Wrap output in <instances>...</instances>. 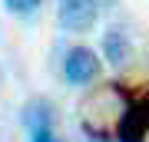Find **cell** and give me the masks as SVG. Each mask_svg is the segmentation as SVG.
<instances>
[{
	"instance_id": "1",
	"label": "cell",
	"mask_w": 149,
	"mask_h": 142,
	"mask_svg": "<svg viewBox=\"0 0 149 142\" xmlns=\"http://www.w3.org/2000/svg\"><path fill=\"white\" fill-rule=\"evenodd\" d=\"M103 73V60H100V53L90 50V46H73L66 53V60H63V76H66V83L70 86H90L96 83Z\"/></svg>"
},
{
	"instance_id": "2",
	"label": "cell",
	"mask_w": 149,
	"mask_h": 142,
	"mask_svg": "<svg viewBox=\"0 0 149 142\" xmlns=\"http://www.w3.org/2000/svg\"><path fill=\"white\" fill-rule=\"evenodd\" d=\"M56 17L66 33H86L96 26L100 3L96 0H56Z\"/></svg>"
},
{
	"instance_id": "3",
	"label": "cell",
	"mask_w": 149,
	"mask_h": 142,
	"mask_svg": "<svg viewBox=\"0 0 149 142\" xmlns=\"http://www.w3.org/2000/svg\"><path fill=\"white\" fill-rule=\"evenodd\" d=\"M146 136H149V99H136L123 109L116 139L119 142H146Z\"/></svg>"
},
{
	"instance_id": "4",
	"label": "cell",
	"mask_w": 149,
	"mask_h": 142,
	"mask_svg": "<svg viewBox=\"0 0 149 142\" xmlns=\"http://www.w3.org/2000/svg\"><path fill=\"white\" fill-rule=\"evenodd\" d=\"M129 56H133V43H129V33L123 26H106L103 33V60L109 66H126Z\"/></svg>"
},
{
	"instance_id": "5",
	"label": "cell",
	"mask_w": 149,
	"mask_h": 142,
	"mask_svg": "<svg viewBox=\"0 0 149 142\" xmlns=\"http://www.w3.org/2000/svg\"><path fill=\"white\" fill-rule=\"evenodd\" d=\"M23 126L27 129H43V126H56V112L47 99H30L23 106Z\"/></svg>"
},
{
	"instance_id": "6",
	"label": "cell",
	"mask_w": 149,
	"mask_h": 142,
	"mask_svg": "<svg viewBox=\"0 0 149 142\" xmlns=\"http://www.w3.org/2000/svg\"><path fill=\"white\" fill-rule=\"evenodd\" d=\"M3 3H7V10H10V13H20V17H23V13H33L43 0H3Z\"/></svg>"
},
{
	"instance_id": "7",
	"label": "cell",
	"mask_w": 149,
	"mask_h": 142,
	"mask_svg": "<svg viewBox=\"0 0 149 142\" xmlns=\"http://www.w3.org/2000/svg\"><path fill=\"white\" fill-rule=\"evenodd\" d=\"M30 142H63L56 136L53 126H43V129H30Z\"/></svg>"
},
{
	"instance_id": "8",
	"label": "cell",
	"mask_w": 149,
	"mask_h": 142,
	"mask_svg": "<svg viewBox=\"0 0 149 142\" xmlns=\"http://www.w3.org/2000/svg\"><path fill=\"white\" fill-rule=\"evenodd\" d=\"M96 3H100V10H113V7L119 3V0H96Z\"/></svg>"
}]
</instances>
